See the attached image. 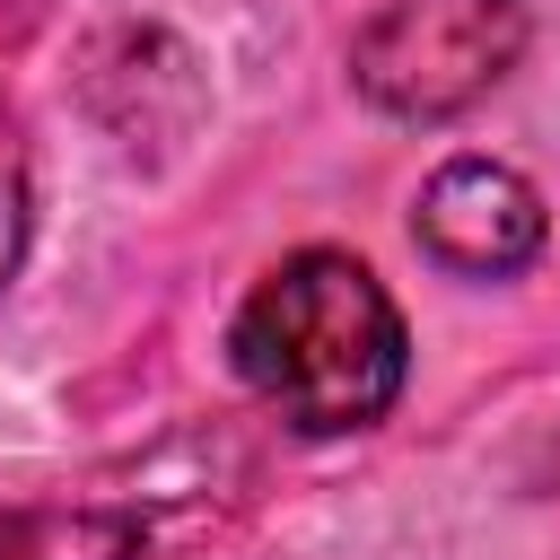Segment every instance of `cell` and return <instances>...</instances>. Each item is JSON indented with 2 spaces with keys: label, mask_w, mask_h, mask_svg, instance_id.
<instances>
[{
  "label": "cell",
  "mask_w": 560,
  "mask_h": 560,
  "mask_svg": "<svg viewBox=\"0 0 560 560\" xmlns=\"http://www.w3.org/2000/svg\"><path fill=\"white\" fill-rule=\"evenodd\" d=\"M228 359L298 438H350L394 411L411 376V332L359 254L306 245L254 280L228 324Z\"/></svg>",
  "instance_id": "1"
},
{
  "label": "cell",
  "mask_w": 560,
  "mask_h": 560,
  "mask_svg": "<svg viewBox=\"0 0 560 560\" xmlns=\"http://www.w3.org/2000/svg\"><path fill=\"white\" fill-rule=\"evenodd\" d=\"M525 35V0H385L350 35V88L394 122H446L516 70Z\"/></svg>",
  "instance_id": "2"
},
{
  "label": "cell",
  "mask_w": 560,
  "mask_h": 560,
  "mask_svg": "<svg viewBox=\"0 0 560 560\" xmlns=\"http://www.w3.org/2000/svg\"><path fill=\"white\" fill-rule=\"evenodd\" d=\"M551 210L508 158H446L411 201V245L455 280H508L542 254Z\"/></svg>",
  "instance_id": "3"
},
{
  "label": "cell",
  "mask_w": 560,
  "mask_h": 560,
  "mask_svg": "<svg viewBox=\"0 0 560 560\" xmlns=\"http://www.w3.org/2000/svg\"><path fill=\"white\" fill-rule=\"evenodd\" d=\"M0 560H149V525L122 508H0Z\"/></svg>",
  "instance_id": "4"
},
{
  "label": "cell",
  "mask_w": 560,
  "mask_h": 560,
  "mask_svg": "<svg viewBox=\"0 0 560 560\" xmlns=\"http://www.w3.org/2000/svg\"><path fill=\"white\" fill-rule=\"evenodd\" d=\"M26 219H35V175H26V131H18V114H9V96H0V289H9V271H18V254H26Z\"/></svg>",
  "instance_id": "5"
}]
</instances>
